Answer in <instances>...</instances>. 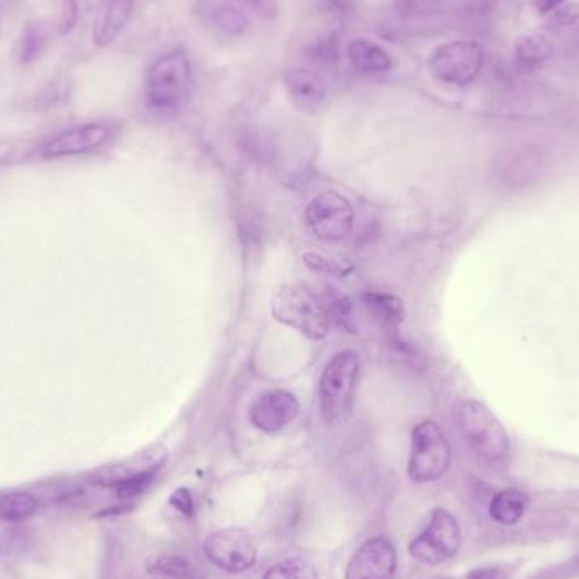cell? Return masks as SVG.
Masks as SVG:
<instances>
[{"label":"cell","mask_w":579,"mask_h":579,"mask_svg":"<svg viewBox=\"0 0 579 579\" xmlns=\"http://www.w3.org/2000/svg\"><path fill=\"white\" fill-rule=\"evenodd\" d=\"M194 71L184 51L163 55L146 75V100L151 109L174 114L187 104L192 92Z\"/></svg>","instance_id":"cell-1"},{"label":"cell","mask_w":579,"mask_h":579,"mask_svg":"<svg viewBox=\"0 0 579 579\" xmlns=\"http://www.w3.org/2000/svg\"><path fill=\"white\" fill-rule=\"evenodd\" d=\"M272 312L276 321L312 341L324 340L331 331V312L304 286L279 288L273 297Z\"/></svg>","instance_id":"cell-2"},{"label":"cell","mask_w":579,"mask_h":579,"mask_svg":"<svg viewBox=\"0 0 579 579\" xmlns=\"http://www.w3.org/2000/svg\"><path fill=\"white\" fill-rule=\"evenodd\" d=\"M360 373V357L354 351H341L328 361L318 385L322 418L328 424H336L346 418L353 402Z\"/></svg>","instance_id":"cell-3"},{"label":"cell","mask_w":579,"mask_h":579,"mask_svg":"<svg viewBox=\"0 0 579 579\" xmlns=\"http://www.w3.org/2000/svg\"><path fill=\"white\" fill-rule=\"evenodd\" d=\"M460 428L468 444L490 463H503L510 454L509 434L502 422L483 403L464 402L460 409Z\"/></svg>","instance_id":"cell-4"},{"label":"cell","mask_w":579,"mask_h":579,"mask_svg":"<svg viewBox=\"0 0 579 579\" xmlns=\"http://www.w3.org/2000/svg\"><path fill=\"white\" fill-rule=\"evenodd\" d=\"M484 67V50L471 39H452L439 45L428 60L435 80L445 86L467 87L480 77Z\"/></svg>","instance_id":"cell-5"},{"label":"cell","mask_w":579,"mask_h":579,"mask_svg":"<svg viewBox=\"0 0 579 579\" xmlns=\"http://www.w3.org/2000/svg\"><path fill=\"white\" fill-rule=\"evenodd\" d=\"M452 461L451 444L435 422L425 421L413 429L409 477L415 483L441 480Z\"/></svg>","instance_id":"cell-6"},{"label":"cell","mask_w":579,"mask_h":579,"mask_svg":"<svg viewBox=\"0 0 579 579\" xmlns=\"http://www.w3.org/2000/svg\"><path fill=\"white\" fill-rule=\"evenodd\" d=\"M461 527L444 509L432 512L431 522L409 546L410 556L425 566H438L454 558L461 548Z\"/></svg>","instance_id":"cell-7"},{"label":"cell","mask_w":579,"mask_h":579,"mask_svg":"<svg viewBox=\"0 0 579 579\" xmlns=\"http://www.w3.org/2000/svg\"><path fill=\"white\" fill-rule=\"evenodd\" d=\"M204 552L217 568L239 575L249 571L258 561V548L243 529H224L205 539Z\"/></svg>","instance_id":"cell-8"},{"label":"cell","mask_w":579,"mask_h":579,"mask_svg":"<svg viewBox=\"0 0 579 579\" xmlns=\"http://www.w3.org/2000/svg\"><path fill=\"white\" fill-rule=\"evenodd\" d=\"M305 219L318 239L340 241L353 230V205L337 192H324L308 204Z\"/></svg>","instance_id":"cell-9"},{"label":"cell","mask_w":579,"mask_h":579,"mask_svg":"<svg viewBox=\"0 0 579 579\" xmlns=\"http://www.w3.org/2000/svg\"><path fill=\"white\" fill-rule=\"evenodd\" d=\"M114 138V126L107 122H90L68 129L55 136L41 148L45 158L61 156L89 155L99 151Z\"/></svg>","instance_id":"cell-10"},{"label":"cell","mask_w":579,"mask_h":579,"mask_svg":"<svg viewBox=\"0 0 579 579\" xmlns=\"http://www.w3.org/2000/svg\"><path fill=\"white\" fill-rule=\"evenodd\" d=\"M399 568L395 548L386 539H367L347 562L346 579H393Z\"/></svg>","instance_id":"cell-11"},{"label":"cell","mask_w":579,"mask_h":579,"mask_svg":"<svg viewBox=\"0 0 579 579\" xmlns=\"http://www.w3.org/2000/svg\"><path fill=\"white\" fill-rule=\"evenodd\" d=\"M168 452L163 448L146 449L136 457L122 461V463L110 464L92 474V481L99 487L114 490L120 484L131 483L145 478H155L167 461Z\"/></svg>","instance_id":"cell-12"},{"label":"cell","mask_w":579,"mask_h":579,"mask_svg":"<svg viewBox=\"0 0 579 579\" xmlns=\"http://www.w3.org/2000/svg\"><path fill=\"white\" fill-rule=\"evenodd\" d=\"M301 403L294 393L275 390L256 400L249 410V419L263 432H278L298 418Z\"/></svg>","instance_id":"cell-13"},{"label":"cell","mask_w":579,"mask_h":579,"mask_svg":"<svg viewBox=\"0 0 579 579\" xmlns=\"http://www.w3.org/2000/svg\"><path fill=\"white\" fill-rule=\"evenodd\" d=\"M285 89L288 99L302 112L315 114L328 99L325 78L308 68H295L285 75Z\"/></svg>","instance_id":"cell-14"},{"label":"cell","mask_w":579,"mask_h":579,"mask_svg":"<svg viewBox=\"0 0 579 579\" xmlns=\"http://www.w3.org/2000/svg\"><path fill=\"white\" fill-rule=\"evenodd\" d=\"M136 0H100L94 21V45L100 50L112 47L135 16Z\"/></svg>","instance_id":"cell-15"},{"label":"cell","mask_w":579,"mask_h":579,"mask_svg":"<svg viewBox=\"0 0 579 579\" xmlns=\"http://www.w3.org/2000/svg\"><path fill=\"white\" fill-rule=\"evenodd\" d=\"M200 14L210 28L229 38H239L249 28L246 12L234 0H205Z\"/></svg>","instance_id":"cell-16"},{"label":"cell","mask_w":579,"mask_h":579,"mask_svg":"<svg viewBox=\"0 0 579 579\" xmlns=\"http://www.w3.org/2000/svg\"><path fill=\"white\" fill-rule=\"evenodd\" d=\"M346 60L353 70L363 75H382L393 68V58L385 48L370 39H354L347 45Z\"/></svg>","instance_id":"cell-17"},{"label":"cell","mask_w":579,"mask_h":579,"mask_svg":"<svg viewBox=\"0 0 579 579\" xmlns=\"http://www.w3.org/2000/svg\"><path fill=\"white\" fill-rule=\"evenodd\" d=\"M51 41H53V31H51L47 22H29V24L22 29L21 38H19V63H21L22 67H29V65L36 63L39 58L47 53Z\"/></svg>","instance_id":"cell-18"},{"label":"cell","mask_w":579,"mask_h":579,"mask_svg":"<svg viewBox=\"0 0 579 579\" xmlns=\"http://www.w3.org/2000/svg\"><path fill=\"white\" fill-rule=\"evenodd\" d=\"M527 499L526 494L519 490H503L494 494L490 503V516L494 522L503 523V526H513L522 519L526 513Z\"/></svg>","instance_id":"cell-19"},{"label":"cell","mask_w":579,"mask_h":579,"mask_svg":"<svg viewBox=\"0 0 579 579\" xmlns=\"http://www.w3.org/2000/svg\"><path fill=\"white\" fill-rule=\"evenodd\" d=\"M39 500L26 491L0 493V520L2 522H24L38 513Z\"/></svg>","instance_id":"cell-20"},{"label":"cell","mask_w":579,"mask_h":579,"mask_svg":"<svg viewBox=\"0 0 579 579\" xmlns=\"http://www.w3.org/2000/svg\"><path fill=\"white\" fill-rule=\"evenodd\" d=\"M305 57H307V60L311 61L312 65H315V67H336L341 60L340 39L331 35V32L317 36V38L311 41L307 48H305Z\"/></svg>","instance_id":"cell-21"},{"label":"cell","mask_w":579,"mask_h":579,"mask_svg":"<svg viewBox=\"0 0 579 579\" xmlns=\"http://www.w3.org/2000/svg\"><path fill=\"white\" fill-rule=\"evenodd\" d=\"M364 304L367 305L380 324L386 328H396L403 318L402 302L392 295L366 294L364 295Z\"/></svg>","instance_id":"cell-22"},{"label":"cell","mask_w":579,"mask_h":579,"mask_svg":"<svg viewBox=\"0 0 579 579\" xmlns=\"http://www.w3.org/2000/svg\"><path fill=\"white\" fill-rule=\"evenodd\" d=\"M263 579H318V572L308 559L292 558L273 565Z\"/></svg>","instance_id":"cell-23"},{"label":"cell","mask_w":579,"mask_h":579,"mask_svg":"<svg viewBox=\"0 0 579 579\" xmlns=\"http://www.w3.org/2000/svg\"><path fill=\"white\" fill-rule=\"evenodd\" d=\"M442 0H393V11L403 21H424L438 14Z\"/></svg>","instance_id":"cell-24"},{"label":"cell","mask_w":579,"mask_h":579,"mask_svg":"<svg viewBox=\"0 0 579 579\" xmlns=\"http://www.w3.org/2000/svg\"><path fill=\"white\" fill-rule=\"evenodd\" d=\"M148 571L165 579H190V566L177 556L163 555L153 558Z\"/></svg>","instance_id":"cell-25"},{"label":"cell","mask_w":579,"mask_h":579,"mask_svg":"<svg viewBox=\"0 0 579 579\" xmlns=\"http://www.w3.org/2000/svg\"><path fill=\"white\" fill-rule=\"evenodd\" d=\"M549 45L542 38H523L517 45V63L522 68H533L548 58Z\"/></svg>","instance_id":"cell-26"},{"label":"cell","mask_w":579,"mask_h":579,"mask_svg":"<svg viewBox=\"0 0 579 579\" xmlns=\"http://www.w3.org/2000/svg\"><path fill=\"white\" fill-rule=\"evenodd\" d=\"M78 18H80V6H78L77 0H63L60 19H58V32L65 36L73 31Z\"/></svg>","instance_id":"cell-27"},{"label":"cell","mask_w":579,"mask_h":579,"mask_svg":"<svg viewBox=\"0 0 579 579\" xmlns=\"http://www.w3.org/2000/svg\"><path fill=\"white\" fill-rule=\"evenodd\" d=\"M234 2L244 6L266 21H273L279 12L278 0H234Z\"/></svg>","instance_id":"cell-28"},{"label":"cell","mask_w":579,"mask_h":579,"mask_svg":"<svg viewBox=\"0 0 579 579\" xmlns=\"http://www.w3.org/2000/svg\"><path fill=\"white\" fill-rule=\"evenodd\" d=\"M170 506L174 507L177 512L184 513V516H194V499H192L190 491L185 490V488H180V490H177L171 494Z\"/></svg>","instance_id":"cell-29"},{"label":"cell","mask_w":579,"mask_h":579,"mask_svg":"<svg viewBox=\"0 0 579 579\" xmlns=\"http://www.w3.org/2000/svg\"><path fill=\"white\" fill-rule=\"evenodd\" d=\"M510 572L506 568L473 569L467 579H509Z\"/></svg>","instance_id":"cell-30"},{"label":"cell","mask_w":579,"mask_h":579,"mask_svg":"<svg viewBox=\"0 0 579 579\" xmlns=\"http://www.w3.org/2000/svg\"><path fill=\"white\" fill-rule=\"evenodd\" d=\"M324 2L328 14L337 16V18H344L353 9L351 0H324Z\"/></svg>","instance_id":"cell-31"},{"label":"cell","mask_w":579,"mask_h":579,"mask_svg":"<svg viewBox=\"0 0 579 579\" xmlns=\"http://www.w3.org/2000/svg\"><path fill=\"white\" fill-rule=\"evenodd\" d=\"M562 4H565V0H536L537 11L541 14H551V12L558 11Z\"/></svg>","instance_id":"cell-32"},{"label":"cell","mask_w":579,"mask_h":579,"mask_svg":"<svg viewBox=\"0 0 579 579\" xmlns=\"http://www.w3.org/2000/svg\"><path fill=\"white\" fill-rule=\"evenodd\" d=\"M461 2L471 11H484V9L490 8L493 0H461Z\"/></svg>","instance_id":"cell-33"}]
</instances>
